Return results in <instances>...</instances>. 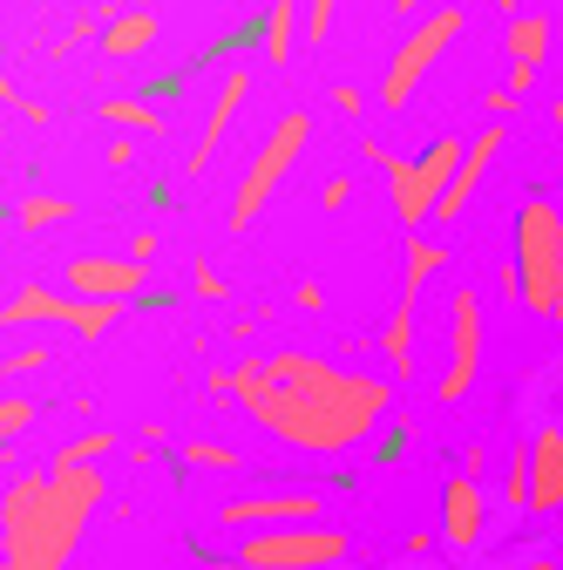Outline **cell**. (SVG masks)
I'll return each instance as SVG.
<instances>
[{
  "instance_id": "cell-1",
  "label": "cell",
  "mask_w": 563,
  "mask_h": 570,
  "mask_svg": "<svg viewBox=\"0 0 563 570\" xmlns=\"http://www.w3.org/2000/svg\"><path fill=\"white\" fill-rule=\"evenodd\" d=\"M231 394L271 442L306 455H346L360 449L394 407V387L374 374H346L313 353H258L231 367Z\"/></svg>"
},
{
  "instance_id": "cell-2",
  "label": "cell",
  "mask_w": 563,
  "mask_h": 570,
  "mask_svg": "<svg viewBox=\"0 0 563 570\" xmlns=\"http://www.w3.org/2000/svg\"><path fill=\"white\" fill-rule=\"evenodd\" d=\"M96 510H102L96 462L55 455L41 475H14L8 510H0V570H68V550Z\"/></svg>"
},
{
  "instance_id": "cell-3",
  "label": "cell",
  "mask_w": 563,
  "mask_h": 570,
  "mask_svg": "<svg viewBox=\"0 0 563 570\" xmlns=\"http://www.w3.org/2000/svg\"><path fill=\"white\" fill-rule=\"evenodd\" d=\"M367 157L387 170V197H394V218L414 232V225H428L435 210H442V197H448V184H455V170H462V136H442V142H428L421 157H394L387 142H374L367 136Z\"/></svg>"
},
{
  "instance_id": "cell-4",
  "label": "cell",
  "mask_w": 563,
  "mask_h": 570,
  "mask_svg": "<svg viewBox=\"0 0 563 570\" xmlns=\"http://www.w3.org/2000/svg\"><path fill=\"white\" fill-rule=\"evenodd\" d=\"M516 278L536 320H563V210L550 197H530L516 210Z\"/></svg>"
},
{
  "instance_id": "cell-5",
  "label": "cell",
  "mask_w": 563,
  "mask_h": 570,
  "mask_svg": "<svg viewBox=\"0 0 563 570\" xmlns=\"http://www.w3.org/2000/svg\"><path fill=\"white\" fill-rule=\"evenodd\" d=\"M306 142H313V116L306 109H286L271 122V136L251 150V164H245V177H238V197H231V232H245V225H258V210L271 204V190L286 184V170L306 157Z\"/></svg>"
},
{
  "instance_id": "cell-6",
  "label": "cell",
  "mask_w": 563,
  "mask_h": 570,
  "mask_svg": "<svg viewBox=\"0 0 563 570\" xmlns=\"http://www.w3.org/2000/svg\"><path fill=\"white\" fill-rule=\"evenodd\" d=\"M116 299H61L48 293V285H14L8 306H0V320H8V333L21 326H68V333H82V340H102L116 326Z\"/></svg>"
},
{
  "instance_id": "cell-7",
  "label": "cell",
  "mask_w": 563,
  "mask_h": 570,
  "mask_svg": "<svg viewBox=\"0 0 563 570\" xmlns=\"http://www.w3.org/2000/svg\"><path fill=\"white\" fill-rule=\"evenodd\" d=\"M468 21H462V8H435V14H421L414 28H407V41H401V55L387 61V82H381V102L387 109H407V96L421 89V76L448 55V41L462 35Z\"/></svg>"
},
{
  "instance_id": "cell-8",
  "label": "cell",
  "mask_w": 563,
  "mask_h": 570,
  "mask_svg": "<svg viewBox=\"0 0 563 570\" xmlns=\"http://www.w3.org/2000/svg\"><path fill=\"white\" fill-rule=\"evenodd\" d=\"M251 570H333L346 563V537L326 523H293V530H258L238 550Z\"/></svg>"
},
{
  "instance_id": "cell-9",
  "label": "cell",
  "mask_w": 563,
  "mask_h": 570,
  "mask_svg": "<svg viewBox=\"0 0 563 570\" xmlns=\"http://www.w3.org/2000/svg\"><path fill=\"white\" fill-rule=\"evenodd\" d=\"M482 374V293L455 285L448 293V367H442V401L455 407Z\"/></svg>"
},
{
  "instance_id": "cell-10",
  "label": "cell",
  "mask_w": 563,
  "mask_h": 570,
  "mask_svg": "<svg viewBox=\"0 0 563 570\" xmlns=\"http://www.w3.org/2000/svg\"><path fill=\"white\" fill-rule=\"evenodd\" d=\"M225 530H293V523H319V495H293V489H271V495H238V503L218 510Z\"/></svg>"
},
{
  "instance_id": "cell-11",
  "label": "cell",
  "mask_w": 563,
  "mask_h": 570,
  "mask_svg": "<svg viewBox=\"0 0 563 570\" xmlns=\"http://www.w3.org/2000/svg\"><path fill=\"white\" fill-rule=\"evenodd\" d=\"M150 285V265H136V258H76L68 265V293L76 299H136Z\"/></svg>"
},
{
  "instance_id": "cell-12",
  "label": "cell",
  "mask_w": 563,
  "mask_h": 570,
  "mask_svg": "<svg viewBox=\"0 0 563 570\" xmlns=\"http://www.w3.org/2000/svg\"><path fill=\"white\" fill-rule=\"evenodd\" d=\"M482 530H488V495H482V482L462 469V475L442 489V543H448V550H475Z\"/></svg>"
},
{
  "instance_id": "cell-13",
  "label": "cell",
  "mask_w": 563,
  "mask_h": 570,
  "mask_svg": "<svg viewBox=\"0 0 563 570\" xmlns=\"http://www.w3.org/2000/svg\"><path fill=\"white\" fill-rule=\"evenodd\" d=\"M245 96H251V68H225L218 96H210V116H204V136H197V150H190V177H197V170H210V157H218V142L231 136V122H238Z\"/></svg>"
},
{
  "instance_id": "cell-14",
  "label": "cell",
  "mask_w": 563,
  "mask_h": 570,
  "mask_svg": "<svg viewBox=\"0 0 563 570\" xmlns=\"http://www.w3.org/2000/svg\"><path fill=\"white\" fill-rule=\"evenodd\" d=\"M503 122H488V129H475L468 136V157H462V170H455V184H448V197H442V210H435V218L442 225H455L462 218V210H468V197H475V184L488 177V164H496V150H503Z\"/></svg>"
},
{
  "instance_id": "cell-15",
  "label": "cell",
  "mask_w": 563,
  "mask_h": 570,
  "mask_svg": "<svg viewBox=\"0 0 563 570\" xmlns=\"http://www.w3.org/2000/svg\"><path fill=\"white\" fill-rule=\"evenodd\" d=\"M563 510V428H536L530 442V517Z\"/></svg>"
},
{
  "instance_id": "cell-16",
  "label": "cell",
  "mask_w": 563,
  "mask_h": 570,
  "mask_svg": "<svg viewBox=\"0 0 563 570\" xmlns=\"http://www.w3.org/2000/svg\"><path fill=\"white\" fill-rule=\"evenodd\" d=\"M96 41H102V55H109V61H136V55H144V48L157 41V14H150V8H129V14H109Z\"/></svg>"
},
{
  "instance_id": "cell-17",
  "label": "cell",
  "mask_w": 563,
  "mask_h": 570,
  "mask_svg": "<svg viewBox=\"0 0 563 570\" xmlns=\"http://www.w3.org/2000/svg\"><path fill=\"white\" fill-rule=\"evenodd\" d=\"M448 272V245L435 238H407V272H401V306H421V293Z\"/></svg>"
},
{
  "instance_id": "cell-18",
  "label": "cell",
  "mask_w": 563,
  "mask_h": 570,
  "mask_svg": "<svg viewBox=\"0 0 563 570\" xmlns=\"http://www.w3.org/2000/svg\"><path fill=\"white\" fill-rule=\"evenodd\" d=\"M503 48H510V68H543V55H550V21H543V14H510Z\"/></svg>"
},
{
  "instance_id": "cell-19",
  "label": "cell",
  "mask_w": 563,
  "mask_h": 570,
  "mask_svg": "<svg viewBox=\"0 0 563 570\" xmlns=\"http://www.w3.org/2000/svg\"><path fill=\"white\" fill-rule=\"evenodd\" d=\"M68 197H48V190H28V197H14L8 204V225L14 232H55V225H68Z\"/></svg>"
},
{
  "instance_id": "cell-20",
  "label": "cell",
  "mask_w": 563,
  "mask_h": 570,
  "mask_svg": "<svg viewBox=\"0 0 563 570\" xmlns=\"http://www.w3.org/2000/svg\"><path fill=\"white\" fill-rule=\"evenodd\" d=\"M109 129H136V136H164V116H157V102L150 96H109L102 109H96Z\"/></svg>"
},
{
  "instance_id": "cell-21",
  "label": "cell",
  "mask_w": 563,
  "mask_h": 570,
  "mask_svg": "<svg viewBox=\"0 0 563 570\" xmlns=\"http://www.w3.org/2000/svg\"><path fill=\"white\" fill-rule=\"evenodd\" d=\"M381 353H387V374L414 381V306L394 299V320H387V333H381Z\"/></svg>"
},
{
  "instance_id": "cell-22",
  "label": "cell",
  "mask_w": 563,
  "mask_h": 570,
  "mask_svg": "<svg viewBox=\"0 0 563 570\" xmlns=\"http://www.w3.org/2000/svg\"><path fill=\"white\" fill-rule=\"evenodd\" d=\"M293 35H299V0H271L265 8V61L271 68L293 61Z\"/></svg>"
},
{
  "instance_id": "cell-23",
  "label": "cell",
  "mask_w": 563,
  "mask_h": 570,
  "mask_svg": "<svg viewBox=\"0 0 563 570\" xmlns=\"http://www.w3.org/2000/svg\"><path fill=\"white\" fill-rule=\"evenodd\" d=\"M109 449H116V435H109V428H89V435H76V442L61 449V462H102Z\"/></svg>"
},
{
  "instance_id": "cell-24",
  "label": "cell",
  "mask_w": 563,
  "mask_h": 570,
  "mask_svg": "<svg viewBox=\"0 0 563 570\" xmlns=\"http://www.w3.org/2000/svg\"><path fill=\"white\" fill-rule=\"evenodd\" d=\"M184 462H197V469H218V475H225V469H238L245 455H238V449H225V442H190V449H184Z\"/></svg>"
},
{
  "instance_id": "cell-25",
  "label": "cell",
  "mask_w": 563,
  "mask_h": 570,
  "mask_svg": "<svg viewBox=\"0 0 563 570\" xmlns=\"http://www.w3.org/2000/svg\"><path fill=\"white\" fill-rule=\"evenodd\" d=\"M503 510H516V517L530 510V455H516L510 475H503Z\"/></svg>"
},
{
  "instance_id": "cell-26",
  "label": "cell",
  "mask_w": 563,
  "mask_h": 570,
  "mask_svg": "<svg viewBox=\"0 0 563 570\" xmlns=\"http://www.w3.org/2000/svg\"><path fill=\"white\" fill-rule=\"evenodd\" d=\"M28 428H34V407H28V394H8V401H0V435H8V442H21Z\"/></svg>"
},
{
  "instance_id": "cell-27",
  "label": "cell",
  "mask_w": 563,
  "mask_h": 570,
  "mask_svg": "<svg viewBox=\"0 0 563 570\" xmlns=\"http://www.w3.org/2000/svg\"><path fill=\"white\" fill-rule=\"evenodd\" d=\"M190 285H197V299H225V272H218V265H204V258L190 265Z\"/></svg>"
},
{
  "instance_id": "cell-28",
  "label": "cell",
  "mask_w": 563,
  "mask_h": 570,
  "mask_svg": "<svg viewBox=\"0 0 563 570\" xmlns=\"http://www.w3.org/2000/svg\"><path fill=\"white\" fill-rule=\"evenodd\" d=\"M34 367H48V346H14V353H8V381H21V374H34Z\"/></svg>"
},
{
  "instance_id": "cell-29",
  "label": "cell",
  "mask_w": 563,
  "mask_h": 570,
  "mask_svg": "<svg viewBox=\"0 0 563 570\" xmlns=\"http://www.w3.org/2000/svg\"><path fill=\"white\" fill-rule=\"evenodd\" d=\"M333 8H339V0H306V35H313V41L333 35Z\"/></svg>"
},
{
  "instance_id": "cell-30",
  "label": "cell",
  "mask_w": 563,
  "mask_h": 570,
  "mask_svg": "<svg viewBox=\"0 0 563 570\" xmlns=\"http://www.w3.org/2000/svg\"><path fill=\"white\" fill-rule=\"evenodd\" d=\"M184 89H190L184 76H157V82H144V96H150V102H170V96H184Z\"/></svg>"
},
{
  "instance_id": "cell-31",
  "label": "cell",
  "mask_w": 563,
  "mask_h": 570,
  "mask_svg": "<svg viewBox=\"0 0 563 570\" xmlns=\"http://www.w3.org/2000/svg\"><path fill=\"white\" fill-rule=\"evenodd\" d=\"M8 109H14V116H28V122H34V129H41V122H48V109H41V102H28V96H21V89H8Z\"/></svg>"
},
{
  "instance_id": "cell-32",
  "label": "cell",
  "mask_w": 563,
  "mask_h": 570,
  "mask_svg": "<svg viewBox=\"0 0 563 570\" xmlns=\"http://www.w3.org/2000/svg\"><path fill=\"white\" fill-rule=\"evenodd\" d=\"M346 197H354V184H346V177H333V184L319 190V204H326V210H346Z\"/></svg>"
},
{
  "instance_id": "cell-33",
  "label": "cell",
  "mask_w": 563,
  "mask_h": 570,
  "mask_svg": "<svg viewBox=\"0 0 563 570\" xmlns=\"http://www.w3.org/2000/svg\"><path fill=\"white\" fill-rule=\"evenodd\" d=\"M129 258H136V265H150V258H157V232H136V245H129Z\"/></svg>"
},
{
  "instance_id": "cell-34",
  "label": "cell",
  "mask_w": 563,
  "mask_h": 570,
  "mask_svg": "<svg viewBox=\"0 0 563 570\" xmlns=\"http://www.w3.org/2000/svg\"><path fill=\"white\" fill-rule=\"evenodd\" d=\"M516 102H523V96H516V89H488V116H510V109H516Z\"/></svg>"
},
{
  "instance_id": "cell-35",
  "label": "cell",
  "mask_w": 563,
  "mask_h": 570,
  "mask_svg": "<svg viewBox=\"0 0 563 570\" xmlns=\"http://www.w3.org/2000/svg\"><path fill=\"white\" fill-rule=\"evenodd\" d=\"M394 14H401V21H414V14H435V0H394Z\"/></svg>"
},
{
  "instance_id": "cell-36",
  "label": "cell",
  "mask_w": 563,
  "mask_h": 570,
  "mask_svg": "<svg viewBox=\"0 0 563 570\" xmlns=\"http://www.w3.org/2000/svg\"><path fill=\"white\" fill-rule=\"evenodd\" d=\"M503 570H550V557H523V563H503Z\"/></svg>"
},
{
  "instance_id": "cell-37",
  "label": "cell",
  "mask_w": 563,
  "mask_h": 570,
  "mask_svg": "<svg viewBox=\"0 0 563 570\" xmlns=\"http://www.w3.org/2000/svg\"><path fill=\"white\" fill-rule=\"evenodd\" d=\"M129 8H150V0H109V14H129Z\"/></svg>"
},
{
  "instance_id": "cell-38",
  "label": "cell",
  "mask_w": 563,
  "mask_h": 570,
  "mask_svg": "<svg viewBox=\"0 0 563 570\" xmlns=\"http://www.w3.org/2000/svg\"><path fill=\"white\" fill-rule=\"evenodd\" d=\"M210 570H251V563L245 557H225V563H210Z\"/></svg>"
},
{
  "instance_id": "cell-39",
  "label": "cell",
  "mask_w": 563,
  "mask_h": 570,
  "mask_svg": "<svg viewBox=\"0 0 563 570\" xmlns=\"http://www.w3.org/2000/svg\"><path fill=\"white\" fill-rule=\"evenodd\" d=\"M488 8H503V14H516V0H488Z\"/></svg>"
},
{
  "instance_id": "cell-40",
  "label": "cell",
  "mask_w": 563,
  "mask_h": 570,
  "mask_svg": "<svg viewBox=\"0 0 563 570\" xmlns=\"http://www.w3.org/2000/svg\"><path fill=\"white\" fill-rule=\"evenodd\" d=\"M550 122H556V129H563V102H556V109H550Z\"/></svg>"
},
{
  "instance_id": "cell-41",
  "label": "cell",
  "mask_w": 563,
  "mask_h": 570,
  "mask_svg": "<svg viewBox=\"0 0 563 570\" xmlns=\"http://www.w3.org/2000/svg\"><path fill=\"white\" fill-rule=\"evenodd\" d=\"M556 537H563V517H556Z\"/></svg>"
}]
</instances>
